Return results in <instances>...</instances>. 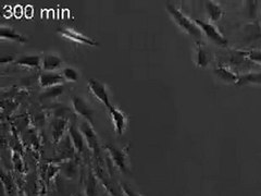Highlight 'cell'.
<instances>
[{
    "instance_id": "17",
    "label": "cell",
    "mask_w": 261,
    "mask_h": 196,
    "mask_svg": "<svg viewBox=\"0 0 261 196\" xmlns=\"http://www.w3.org/2000/svg\"><path fill=\"white\" fill-rule=\"evenodd\" d=\"M67 120L57 117L56 119H54V121L51 122V131H53V136L54 140L57 143L58 141L61 140V137L64 133L65 127H67Z\"/></svg>"
},
{
    "instance_id": "3",
    "label": "cell",
    "mask_w": 261,
    "mask_h": 196,
    "mask_svg": "<svg viewBox=\"0 0 261 196\" xmlns=\"http://www.w3.org/2000/svg\"><path fill=\"white\" fill-rule=\"evenodd\" d=\"M72 105H73V108H74L75 112L77 114H80L82 118H84L92 126L95 125V122H94L95 110L93 109L92 106L84 100L83 97L79 96V95H73L72 96Z\"/></svg>"
},
{
    "instance_id": "6",
    "label": "cell",
    "mask_w": 261,
    "mask_h": 196,
    "mask_svg": "<svg viewBox=\"0 0 261 196\" xmlns=\"http://www.w3.org/2000/svg\"><path fill=\"white\" fill-rule=\"evenodd\" d=\"M108 110H109L112 124L114 127V131H116V133L118 135H122L124 133V131L126 129V125H127L126 116L123 111L119 110L117 107H114L113 105H111V107L108 108Z\"/></svg>"
},
{
    "instance_id": "5",
    "label": "cell",
    "mask_w": 261,
    "mask_h": 196,
    "mask_svg": "<svg viewBox=\"0 0 261 196\" xmlns=\"http://www.w3.org/2000/svg\"><path fill=\"white\" fill-rule=\"evenodd\" d=\"M106 149L109 152L112 160L116 163V166L124 174H128V166H127V154L124 150H121L119 147L113 145H107Z\"/></svg>"
},
{
    "instance_id": "15",
    "label": "cell",
    "mask_w": 261,
    "mask_h": 196,
    "mask_svg": "<svg viewBox=\"0 0 261 196\" xmlns=\"http://www.w3.org/2000/svg\"><path fill=\"white\" fill-rule=\"evenodd\" d=\"M261 84V70L252 71L249 73L241 75L239 82L236 85L244 86V85H259Z\"/></svg>"
},
{
    "instance_id": "4",
    "label": "cell",
    "mask_w": 261,
    "mask_h": 196,
    "mask_svg": "<svg viewBox=\"0 0 261 196\" xmlns=\"http://www.w3.org/2000/svg\"><path fill=\"white\" fill-rule=\"evenodd\" d=\"M87 84L89 89H91L92 94L99 101L102 105H105L106 108H110L111 104H110V100H109V94L107 91V87L100 82L99 80L97 79H89L87 81Z\"/></svg>"
},
{
    "instance_id": "23",
    "label": "cell",
    "mask_w": 261,
    "mask_h": 196,
    "mask_svg": "<svg viewBox=\"0 0 261 196\" xmlns=\"http://www.w3.org/2000/svg\"><path fill=\"white\" fill-rule=\"evenodd\" d=\"M21 196H23V194H21Z\"/></svg>"
},
{
    "instance_id": "12",
    "label": "cell",
    "mask_w": 261,
    "mask_h": 196,
    "mask_svg": "<svg viewBox=\"0 0 261 196\" xmlns=\"http://www.w3.org/2000/svg\"><path fill=\"white\" fill-rule=\"evenodd\" d=\"M60 34L64 37H67L71 40H74V42L81 43V44H85V45H89V46H97L98 44L96 42H94L93 39L88 38L84 35L80 34V33H76L73 30H69V29H61L58 31Z\"/></svg>"
},
{
    "instance_id": "8",
    "label": "cell",
    "mask_w": 261,
    "mask_h": 196,
    "mask_svg": "<svg viewBox=\"0 0 261 196\" xmlns=\"http://www.w3.org/2000/svg\"><path fill=\"white\" fill-rule=\"evenodd\" d=\"M43 57L39 55H23L20 56L18 59H15V64L21 67H27L32 69H40L42 68Z\"/></svg>"
},
{
    "instance_id": "18",
    "label": "cell",
    "mask_w": 261,
    "mask_h": 196,
    "mask_svg": "<svg viewBox=\"0 0 261 196\" xmlns=\"http://www.w3.org/2000/svg\"><path fill=\"white\" fill-rule=\"evenodd\" d=\"M70 137L72 140L73 145L79 152H82L84 149V136L82 131H79V129L75 127V125L70 126Z\"/></svg>"
},
{
    "instance_id": "11",
    "label": "cell",
    "mask_w": 261,
    "mask_h": 196,
    "mask_svg": "<svg viewBox=\"0 0 261 196\" xmlns=\"http://www.w3.org/2000/svg\"><path fill=\"white\" fill-rule=\"evenodd\" d=\"M62 59L58 55L56 54H46L43 56L42 60V68L46 72H56L57 69H59L62 64Z\"/></svg>"
},
{
    "instance_id": "13",
    "label": "cell",
    "mask_w": 261,
    "mask_h": 196,
    "mask_svg": "<svg viewBox=\"0 0 261 196\" xmlns=\"http://www.w3.org/2000/svg\"><path fill=\"white\" fill-rule=\"evenodd\" d=\"M205 9L211 23L218 22L222 18L223 15L222 7L219 4L212 2V0H207V2H205Z\"/></svg>"
},
{
    "instance_id": "1",
    "label": "cell",
    "mask_w": 261,
    "mask_h": 196,
    "mask_svg": "<svg viewBox=\"0 0 261 196\" xmlns=\"http://www.w3.org/2000/svg\"><path fill=\"white\" fill-rule=\"evenodd\" d=\"M167 10L169 14L172 16L174 22L177 24L178 28L182 31H184L187 34L195 37L196 39H201L202 37V32L200 28L196 24L195 20L190 19L189 16L185 15L181 10L177 9V8L173 5H167Z\"/></svg>"
},
{
    "instance_id": "22",
    "label": "cell",
    "mask_w": 261,
    "mask_h": 196,
    "mask_svg": "<svg viewBox=\"0 0 261 196\" xmlns=\"http://www.w3.org/2000/svg\"><path fill=\"white\" fill-rule=\"evenodd\" d=\"M122 187H123V191L125 193L126 196H141V194H138L137 192H135L132 187L128 186L127 184H122Z\"/></svg>"
},
{
    "instance_id": "21",
    "label": "cell",
    "mask_w": 261,
    "mask_h": 196,
    "mask_svg": "<svg viewBox=\"0 0 261 196\" xmlns=\"http://www.w3.org/2000/svg\"><path fill=\"white\" fill-rule=\"evenodd\" d=\"M62 76L64 78V81H69V82H76L80 79L79 72L74 68H64L62 70Z\"/></svg>"
},
{
    "instance_id": "24",
    "label": "cell",
    "mask_w": 261,
    "mask_h": 196,
    "mask_svg": "<svg viewBox=\"0 0 261 196\" xmlns=\"http://www.w3.org/2000/svg\"><path fill=\"white\" fill-rule=\"evenodd\" d=\"M79 196H82V195H79Z\"/></svg>"
},
{
    "instance_id": "19",
    "label": "cell",
    "mask_w": 261,
    "mask_h": 196,
    "mask_svg": "<svg viewBox=\"0 0 261 196\" xmlns=\"http://www.w3.org/2000/svg\"><path fill=\"white\" fill-rule=\"evenodd\" d=\"M63 93V86L62 85H56L53 87L46 88V91L40 95V100H54V98L62 95Z\"/></svg>"
},
{
    "instance_id": "10",
    "label": "cell",
    "mask_w": 261,
    "mask_h": 196,
    "mask_svg": "<svg viewBox=\"0 0 261 196\" xmlns=\"http://www.w3.org/2000/svg\"><path fill=\"white\" fill-rule=\"evenodd\" d=\"M196 48H197L196 49V64L199 68H206L212 60L211 53L201 42L197 43V47Z\"/></svg>"
},
{
    "instance_id": "16",
    "label": "cell",
    "mask_w": 261,
    "mask_h": 196,
    "mask_svg": "<svg viewBox=\"0 0 261 196\" xmlns=\"http://www.w3.org/2000/svg\"><path fill=\"white\" fill-rule=\"evenodd\" d=\"M81 131H82V133H83L86 136L89 145L93 147L95 152L98 153V142H97V137H96L95 132H94L93 126L89 124V122L85 121L81 125Z\"/></svg>"
},
{
    "instance_id": "20",
    "label": "cell",
    "mask_w": 261,
    "mask_h": 196,
    "mask_svg": "<svg viewBox=\"0 0 261 196\" xmlns=\"http://www.w3.org/2000/svg\"><path fill=\"white\" fill-rule=\"evenodd\" d=\"M242 57H245L248 60L261 64V49H252L248 52H238Z\"/></svg>"
},
{
    "instance_id": "14",
    "label": "cell",
    "mask_w": 261,
    "mask_h": 196,
    "mask_svg": "<svg viewBox=\"0 0 261 196\" xmlns=\"http://www.w3.org/2000/svg\"><path fill=\"white\" fill-rule=\"evenodd\" d=\"M0 37H2V39L12 40V42H16L20 44H24L28 42L27 37L21 35L20 33L16 32L14 29L9 28V27H5V26L0 28Z\"/></svg>"
},
{
    "instance_id": "9",
    "label": "cell",
    "mask_w": 261,
    "mask_h": 196,
    "mask_svg": "<svg viewBox=\"0 0 261 196\" xmlns=\"http://www.w3.org/2000/svg\"><path fill=\"white\" fill-rule=\"evenodd\" d=\"M215 75L217 76V78L219 80H221L224 83H234L236 84L239 82L240 76L236 75L235 72H233L232 70H230L226 67H223L222 64H219L218 67L215 68L214 70Z\"/></svg>"
},
{
    "instance_id": "7",
    "label": "cell",
    "mask_w": 261,
    "mask_h": 196,
    "mask_svg": "<svg viewBox=\"0 0 261 196\" xmlns=\"http://www.w3.org/2000/svg\"><path fill=\"white\" fill-rule=\"evenodd\" d=\"M64 82V78L58 72H46L44 71L39 77V84L44 88L61 85Z\"/></svg>"
},
{
    "instance_id": "2",
    "label": "cell",
    "mask_w": 261,
    "mask_h": 196,
    "mask_svg": "<svg viewBox=\"0 0 261 196\" xmlns=\"http://www.w3.org/2000/svg\"><path fill=\"white\" fill-rule=\"evenodd\" d=\"M195 22L200 28L202 34L205 35L211 43L221 47L227 46L228 42L226 37L222 34L221 32H220V30L215 26L214 23L202 21V20H195Z\"/></svg>"
}]
</instances>
